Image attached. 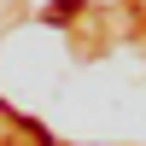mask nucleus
<instances>
[{
	"instance_id": "1",
	"label": "nucleus",
	"mask_w": 146,
	"mask_h": 146,
	"mask_svg": "<svg viewBox=\"0 0 146 146\" xmlns=\"http://www.w3.org/2000/svg\"><path fill=\"white\" fill-rule=\"evenodd\" d=\"M76 6H82V0H58V6H53V23H64V18H70Z\"/></svg>"
}]
</instances>
